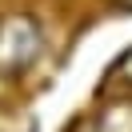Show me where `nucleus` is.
Listing matches in <instances>:
<instances>
[{
  "instance_id": "2",
  "label": "nucleus",
  "mask_w": 132,
  "mask_h": 132,
  "mask_svg": "<svg viewBox=\"0 0 132 132\" xmlns=\"http://www.w3.org/2000/svg\"><path fill=\"white\" fill-rule=\"evenodd\" d=\"M96 132H132V104H116L100 116Z\"/></svg>"
},
{
  "instance_id": "3",
  "label": "nucleus",
  "mask_w": 132,
  "mask_h": 132,
  "mask_svg": "<svg viewBox=\"0 0 132 132\" xmlns=\"http://www.w3.org/2000/svg\"><path fill=\"white\" fill-rule=\"evenodd\" d=\"M0 132H8V128H4V112H0Z\"/></svg>"
},
{
  "instance_id": "4",
  "label": "nucleus",
  "mask_w": 132,
  "mask_h": 132,
  "mask_svg": "<svg viewBox=\"0 0 132 132\" xmlns=\"http://www.w3.org/2000/svg\"><path fill=\"white\" fill-rule=\"evenodd\" d=\"M120 4H128V8H132V0H120Z\"/></svg>"
},
{
  "instance_id": "1",
  "label": "nucleus",
  "mask_w": 132,
  "mask_h": 132,
  "mask_svg": "<svg viewBox=\"0 0 132 132\" xmlns=\"http://www.w3.org/2000/svg\"><path fill=\"white\" fill-rule=\"evenodd\" d=\"M44 28L28 12H0V76H16L40 56Z\"/></svg>"
}]
</instances>
